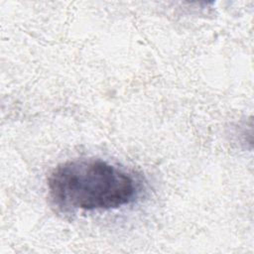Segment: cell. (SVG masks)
Here are the masks:
<instances>
[{
	"label": "cell",
	"instance_id": "obj_1",
	"mask_svg": "<svg viewBox=\"0 0 254 254\" xmlns=\"http://www.w3.org/2000/svg\"><path fill=\"white\" fill-rule=\"evenodd\" d=\"M49 193L59 206L81 210L118 208L137 193L135 180L99 159H76L58 165L48 179Z\"/></svg>",
	"mask_w": 254,
	"mask_h": 254
}]
</instances>
